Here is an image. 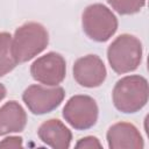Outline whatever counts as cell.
Returning a JSON list of instances; mask_svg holds the SVG:
<instances>
[{
  "instance_id": "2e32d148",
  "label": "cell",
  "mask_w": 149,
  "mask_h": 149,
  "mask_svg": "<svg viewBox=\"0 0 149 149\" xmlns=\"http://www.w3.org/2000/svg\"><path fill=\"white\" fill-rule=\"evenodd\" d=\"M6 97V88L2 84H0V101Z\"/></svg>"
},
{
  "instance_id": "9c48e42d",
  "label": "cell",
  "mask_w": 149,
  "mask_h": 149,
  "mask_svg": "<svg viewBox=\"0 0 149 149\" xmlns=\"http://www.w3.org/2000/svg\"><path fill=\"white\" fill-rule=\"evenodd\" d=\"M107 142L112 149H142L144 146L137 128L128 122L113 125L107 132Z\"/></svg>"
},
{
  "instance_id": "277c9868",
  "label": "cell",
  "mask_w": 149,
  "mask_h": 149,
  "mask_svg": "<svg viewBox=\"0 0 149 149\" xmlns=\"http://www.w3.org/2000/svg\"><path fill=\"white\" fill-rule=\"evenodd\" d=\"M81 23L85 34L97 42H106L118 29L115 15L101 3H93L86 7L83 13Z\"/></svg>"
},
{
  "instance_id": "8fae6325",
  "label": "cell",
  "mask_w": 149,
  "mask_h": 149,
  "mask_svg": "<svg viewBox=\"0 0 149 149\" xmlns=\"http://www.w3.org/2000/svg\"><path fill=\"white\" fill-rule=\"evenodd\" d=\"M27 115L22 106L10 100L0 107V135L20 133L24 129Z\"/></svg>"
},
{
  "instance_id": "ba28073f",
  "label": "cell",
  "mask_w": 149,
  "mask_h": 149,
  "mask_svg": "<svg viewBox=\"0 0 149 149\" xmlns=\"http://www.w3.org/2000/svg\"><path fill=\"white\" fill-rule=\"evenodd\" d=\"M106 68L102 61L95 55H87L78 58L73 65V78L84 87H98L106 79Z\"/></svg>"
},
{
  "instance_id": "7a4b0ae2",
  "label": "cell",
  "mask_w": 149,
  "mask_h": 149,
  "mask_svg": "<svg viewBox=\"0 0 149 149\" xmlns=\"http://www.w3.org/2000/svg\"><path fill=\"white\" fill-rule=\"evenodd\" d=\"M148 81L142 76H127L116 81L113 88V102L122 113H135L148 101Z\"/></svg>"
},
{
  "instance_id": "6da1fadb",
  "label": "cell",
  "mask_w": 149,
  "mask_h": 149,
  "mask_svg": "<svg viewBox=\"0 0 149 149\" xmlns=\"http://www.w3.org/2000/svg\"><path fill=\"white\" fill-rule=\"evenodd\" d=\"M49 43L47 29L37 22L19 27L12 37V51L17 63H24L42 52Z\"/></svg>"
},
{
  "instance_id": "7c38bea8",
  "label": "cell",
  "mask_w": 149,
  "mask_h": 149,
  "mask_svg": "<svg viewBox=\"0 0 149 149\" xmlns=\"http://www.w3.org/2000/svg\"><path fill=\"white\" fill-rule=\"evenodd\" d=\"M19 63L13 56L12 36L9 33H0V77L10 72Z\"/></svg>"
},
{
  "instance_id": "5bb4252c",
  "label": "cell",
  "mask_w": 149,
  "mask_h": 149,
  "mask_svg": "<svg viewBox=\"0 0 149 149\" xmlns=\"http://www.w3.org/2000/svg\"><path fill=\"white\" fill-rule=\"evenodd\" d=\"M76 148H101V144L97 137L86 136L78 141V143L76 144Z\"/></svg>"
},
{
  "instance_id": "4fadbf2b",
  "label": "cell",
  "mask_w": 149,
  "mask_h": 149,
  "mask_svg": "<svg viewBox=\"0 0 149 149\" xmlns=\"http://www.w3.org/2000/svg\"><path fill=\"white\" fill-rule=\"evenodd\" d=\"M119 14L129 15L140 12L146 5V0H107Z\"/></svg>"
},
{
  "instance_id": "3957f363",
  "label": "cell",
  "mask_w": 149,
  "mask_h": 149,
  "mask_svg": "<svg viewBox=\"0 0 149 149\" xmlns=\"http://www.w3.org/2000/svg\"><path fill=\"white\" fill-rule=\"evenodd\" d=\"M107 58L114 72L123 74L136 70L142 59V44L129 34L118 36L108 47Z\"/></svg>"
},
{
  "instance_id": "30bf717a",
  "label": "cell",
  "mask_w": 149,
  "mask_h": 149,
  "mask_svg": "<svg viewBox=\"0 0 149 149\" xmlns=\"http://www.w3.org/2000/svg\"><path fill=\"white\" fill-rule=\"evenodd\" d=\"M38 137L54 149H66L70 147L72 134L65 125L57 120L50 119L43 122L38 128Z\"/></svg>"
},
{
  "instance_id": "52a82bcc",
  "label": "cell",
  "mask_w": 149,
  "mask_h": 149,
  "mask_svg": "<svg viewBox=\"0 0 149 149\" xmlns=\"http://www.w3.org/2000/svg\"><path fill=\"white\" fill-rule=\"evenodd\" d=\"M30 73L33 78L41 84L57 86L65 78V59L57 52H48L31 64Z\"/></svg>"
},
{
  "instance_id": "9a60e30c",
  "label": "cell",
  "mask_w": 149,
  "mask_h": 149,
  "mask_svg": "<svg viewBox=\"0 0 149 149\" xmlns=\"http://www.w3.org/2000/svg\"><path fill=\"white\" fill-rule=\"evenodd\" d=\"M22 147V139L16 136H10L0 142V148H19Z\"/></svg>"
},
{
  "instance_id": "8992f818",
  "label": "cell",
  "mask_w": 149,
  "mask_h": 149,
  "mask_svg": "<svg viewBox=\"0 0 149 149\" xmlns=\"http://www.w3.org/2000/svg\"><path fill=\"white\" fill-rule=\"evenodd\" d=\"M65 95L64 88L59 86L44 87L42 85H30L22 94V99L29 111L41 115L57 108Z\"/></svg>"
},
{
  "instance_id": "5b68a950",
  "label": "cell",
  "mask_w": 149,
  "mask_h": 149,
  "mask_svg": "<svg viewBox=\"0 0 149 149\" xmlns=\"http://www.w3.org/2000/svg\"><path fill=\"white\" fill-rule=\"evenodd\" d=\"M63 116L73 128L85 130L93 127L98 119V106L88 95H74L63 108Z\"/></svg>"
}]
</instances>
